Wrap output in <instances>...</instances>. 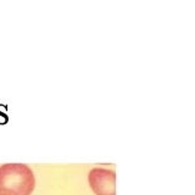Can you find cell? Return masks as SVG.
<instances>
[{
	"label": "cell",
	"instance_id": "1",
	"mask_svg": "<svg viewBox=\"0 0 195 195\" xmlns=\"http://www.w3.org/2000/svg\"><path fill=\"white\" fill-rule=\"evenodd\" d=\"M36 186L33 171L25 163L0 166V195H31Z\"/></svg>",
	"mask_w": 195,
	"mask_h": 195
},
{
	"label": "cell",
	"instance_id": "2",
	"mask_svg": "<svg viewBox=\"0 0 195 195\" xmlns=\"http://www.w3.org/2000/svg\"><path fill=\"white\" fill-rule=\"evenodd\" d=\"M88 182L95 195H116L115 171L95 167L88 174Z\"/></svg>",
	"mask_w": 195,
	"mask_h": 195
}]
</instances>
